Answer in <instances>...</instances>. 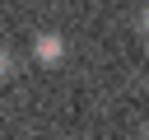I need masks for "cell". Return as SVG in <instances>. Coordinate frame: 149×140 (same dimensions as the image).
I'll list each match as a JSON object with an SVG mask.
<instances>
[{"label": "cell", "instance_id": "cell-1", "mask_svg": "<svg viewBox=\"0 0 149 140\" xmlns=\"http://www.w3.org/2000/svg\"><path fill=\"white\" fill-rule=\"evenodd\" d=\"M33 61L37 65H61L65 61V37L61 33H37L33 37Z\"/></svg>", "mask_w": 149, "mask_h": 140}, {"label": "cell", "instance_id": "cell-3", "mask_svg": "<svg viewBox=\"0 0 149 140\" xmlns=\"http://www.w3.org/2000/svg\"><path fill=\"white\" fill-rule=\"evenodd\" d=\"M140 23H144V33H149V9H144V14H140Z\"/></svg>", "mask_w": 149, "mask_h": 140}, {"label": "cell", "instance_id": "cell-4", "mask_svg": "<svg viewBox=\"0 0 149 140\" xmlns=\"http://www.w3.org/2000/svg\"><path fill=\"white\" fill-rule=\"evenodd\" d=\"M144 140H149V135H144Z\"/></svg>", "mask_w": 149, "mask_h": 140}, {"label": "cell", "instance_id": "cell-2", "mask_svg": "<svg viewBox=\"0 0 149 140\" xmlns=\"http://www.w3.org/2000/svg\"><path fill=\"white\" fill-rule=\"evenodd\" d=\"M9 70H14V56H9V47H0V79H9Z\"/></svg>", "mask_w": 149, "mask_h": 140}]
</instances>
